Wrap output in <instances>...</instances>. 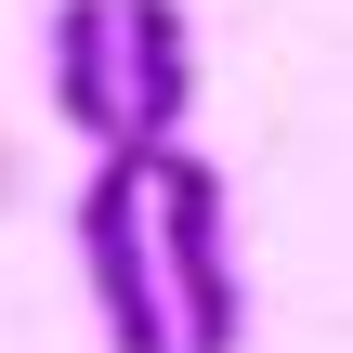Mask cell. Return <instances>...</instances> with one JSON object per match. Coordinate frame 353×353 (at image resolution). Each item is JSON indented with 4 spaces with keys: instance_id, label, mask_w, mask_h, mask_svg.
I'll return each mask as SVG.
<instances>
[{
    "instance_id": "6da1fadb",
    "label": "cell",
    "mask_w": 353,
    "mask_h": 353,
    "mask_svg": "<svg viewBox=\"0 0 353 353\" xmlns=\"http://www.w3.org/2000/svg\"><path fill=\"white\" fill-rule=\"evenodd\" d=\"M144 236H157V301L170 353H236L249 341V288H236V223H223V170L196 144L144 157Z\"/></svg>"
},
{
    "instance_id": "7a4b0ae2",
    "label": "cell",
    "mask_w": 353,
    "mask_h": 353,
    "mask_svg": "<svg viewBox=\"0 0 353 353\" xmlns=\"http://www.w3.org/2000/svg\"><path fill=\"white\" fill-rule=\"evenodd\" d=\"M79 262H92V314H105V353H170L157 236H144V157H131V144H92V183H79Z\"/></svg>"
},
{
    "instance_id": "3957f363",
    "label": "cell",
    "mask_w": 353,
    "mask_h": 353,
    "mask_svg": "<svg viewBox=\"0 0 353 353\" xmlns=\"http://www.w3.org/2000/svg\"><path fill=\"white\" fill-rule=\"evenodd\" d=\"M183 105H196V26H183V0H118V144L131 157L183 144Z\"/></svg>"
},
{
    "instance_id": "277c9868",
    "label": "cell",
    "mask_w": 353,
    "mask_h": 353,
    "mask_svg": "<svg viewBox=\"0 0 353 353\" xmlns=\"http://www.w3.org/2000/svg\"><path fill=\"white\" fill-rule=\"evenodd\" d=\"M52 105L79 144H118V0H52Z\"/></svg>"
}]
</instances>
